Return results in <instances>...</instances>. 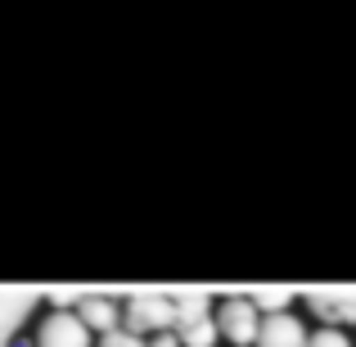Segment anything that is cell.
I'll use <instances>...</instances> for the list:
<instances>
[{
  "label": "cell",
  "instance_id": "1",
  "mask_svg": "<svg viewBox=\"0 0 356 347\" xmlns=\"http://www.w3.org/2000/svg\"><path fill=\"white\" fill-rule=\"evenodd\" d=\"M122 307V330L131 334H163L176 330V293H127Z\"/></svg>",
  "mask_w": 356,
  "mask_h": 347
},
{
  "label": "cell",
  "instance_id": "2",
  "mask_svg": "<svg viewBox=\"0 0 356 347\" xmlns=\"http://www.w3.org/2000/svg\"><path fill=\"white\" fill-rule=\"evenodd\" d=\"M212 325H217L221 339H230L235 347H252L261 316H257V307L248 302V293H230V298H221V307H217V316H212Z\"/></svg>",
  "mask_w": 356,
  "mask_h": 347
},
{
  "label": "cell",
  "instance_id": "3",
  "mask_svg": "<svg viewBox=\"0 0 356 347\" xmlns=\"http://www.w3.org/2000/svg\"><path fill=\"white\" fill-rule=\"evenodd\" d=\"M307 307H312L316 321H325L330 330H343V325H356V289H312L302 293Z\"/></svg>",
  "mask_w": 356,
  "mask_h": 347
},
{
  "label": "cell",
  "instance_id": "4",
  "mask_svg": "<svg viewBox=\"0 0 356 347\" xmlns=\"http://www.w3.org/2000/svg\"><path fill=\"white\" fill-rule=\"evenodd\" d=\"M41 293L36 289H0V347L18 343V330L32 321Z\"/></svg>",
  "mask_w": 356,
  "mask_h": 347
},
{
  "label": "cell",
  "instance_id": "5",
  "mask_svg": "<svg viewBox=\"0 0 356 347\" xmlns=\"http://www.w3.org/2000/svg\"><path fill=\"white\" fill-rule=\"evenodd\" d=\"M36 347H90V330L77 321V312H50L36 330Z\"/></svg>",
  "mask_w": 356,
  "mask_h": 347
},
{
  "label": "cell",
  "instance_id": "6",
  "mask_svg": "<svg viewBox=\"0 0 356 347\" xmlns=\"http://www.w3.org/2000/svg\"><path fill=\"white\" fill-rule=\"evenodd\" d=\"M257 347H302L307 343V330L293 312H275V316H261L257 325Z\"/></svg>",
  "mask_w": 356,
  "mask_h": 347
},
{
  "label": "cell",
  "instance_id": "7",
  "mask_svg": "<svg viewBox=\"0 0 356 347\" xmlns=\"http://www.w3.org/2000/svg\"><path fill=\"white\" fill-rule=\"evenodd\" d=\"M77 321L86 325L90 334H108L122 325V307L108 293H81L77 298Z\"/></svg>",
  "mask_w": 356,
  "mask_h": 347
},
{
  "label": "cell",
  "instance_id": "8",
  "mask_svg": "<svg viewBox=\"0 0 356 347\" xmlns=\"http://www.w3.org/2000/svg\"><path fill=\"white\" fill-rule=\"evenodd\" d=\"M176 339H181V347H217V325H212V316H199V321L181 325V330H172Z\"/></svg>",
  "mask_w": 356,
  "mask_h": 347
},
{
  "label": "cell",
  "instance_id": "9",
  "mask_svg": "<svg viewBox=\"0 0 356 347\" xmlns=\"http://www.w3.org/2000/svg\"><path fill=\"white\" fill-rule=\"evenodd\" d=\"M248 302L257 307V316H275V312H289L293 293H289V289H252Z\"/></svg>",
  "mask_w": 356,
  "mask_h": 347
},
{
  "label": "cell",
  "instance_id": "10",
  "mask_svg": "<svg viewBox=\"0 0 356 347\" xmlns=\"http://www.w3.org/2000/svg\"><path fill=\"white\" fill-rule=\"evenodd\" d=\"M302 347H352V343H348V334H343V330H330V325H325V330L307 334Z\"/></svg>",
  "mask_w": 356,
  "mask_h": 347
},
{
  "label": "cell",
  "instance_id": "11",
  "mask_svg": "<svg viewBox=\"0 0 356 347\" xmlns=\"http://www.w3.org/2000/svg\"><path fill=\"white\" fill-rule=\"evenodd\" d=\"M99 347H149L145 339H140V334H131V330H108V334H99Z\"/></svg>",
  "mask_w": 356,
  "mask_h": 347
},
{
  "label": "cell",
  "instance_id": "12",
  "mask_svg": "<svg viewBox=\"0 0 356 347\" xmlns=\"http://www.w3.org/2000/svg\"><path fill=\"white\" fill-rule=\"evenodd\" d=\"M149 347H181V339H176L172 330H163V334H154V343H149Z\"/></svg>",
  "mask_w": 356,
  "mask_h": 347
},
{
  "label": "cell",
  "instance_id": "13",
  "mask_svg": "<svg viewBox=\"0 0 356 347\" xmlns=\"http://www.w3.org/2000/svg\"><path fill=\"white\" fill-rule=\"evenodd\" d=\"M9 347H27V343H9Z\"/></svg>",
  "mask_w": 356,
  "mask_h": 347
}]
</instances>
